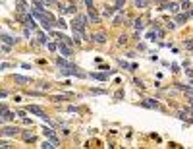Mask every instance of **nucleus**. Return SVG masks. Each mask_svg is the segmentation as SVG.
<instances>
[{"mask_svg": "<svg viewBox=\"0 0 193 149\" xmlns=\"http://www.w3.org/2000/svg\"><path fill=\"white\" fill-rule=\"evenodd\" d=\"M27 112H31V114H37L39 118H45V120L48 122V116L45 114L43 107H39V105H29V107H27Z\"/></svg>", "mask_w": 193, "mask_h": 149, "instance_id": "f257e3e1", "label": "nucleus"}, {"mask_svg": "<svg viewBox=\"0 0 193 149\" xmlns=\"http://www.w3.org/2000/svg\"><path fill=\"white\" fill-rule=\"evenodd\" d=\"M16 8H18L19 14H27V4L23 0H16Z\"/></svg>", "mask_w": 193, "mask_h": 149, "instance_id": "9b49d317", "label": "nucleus"}, {"mask_svg": "<svg viewBox=\"0 0 193 149\" xmlns=\"http://www.w3.org/2000/svg\"><path fill=\"white\" fill-rule=\"evenodd\" d=\"M135 29H137V31H139V29H143V27H145V21H143V19H135Z\"/></svg>", "mask_w": 193, "mask_h": 149, "instance_id": "412c9836", "label": "nucleus"}, {"mask_svg": "<svg viewBox=\"0 0 193 149\" xmlns=\"http://www.w3.org/2000/svg\"><path fill=\"white\" fill-rule=\"evenodd\" d=\"M184 45H185V48H187V51H191V48H193V41H185Z\"/></svg>", "mask_w": 193, "mask_h": 149, "instance_id": "cd10ccee", "label": "nucleus"}, {"mask_svg": "<svg viewBox=\"0 0 193 149\" xmlns=\"http://www.w3.org/2000/svg\"><path fill=\"white\" fill-rule=\"evenodd\" d=\"M116 10H124V6H126V0H116Z\"/></svg>", "mask_w": 193, "mask_h": 149, "instance_id": "4be33fe9", "label": "nucleus"}, {"mask_svg": "<svg viewBox=\"0 0 193 149\" xmlns=\"http://www.w3.org/2000/svg\"><path fill=\"white\" fill-rule=\"evenodd\" d=\"M8 97V91H0V99H6Z\"/></svg>", "mask_w": 193, "mask_h": 149, "instance_id": "473e14b6", "label": "nucleus"}, {"mask_svg": "<svg viewBox=\"0 0 193 149\" xmlns=\"http://www.w3.org/2000/svg\"><path fill=\"white\" fill-rule=\"evenodd\" d=\"M122 19H124V16H122V14H118V16L114 18V25H120V24H122Z\"/></svg>", "mask_w": 193, "mask_h": 149, "instance_id": "b1692460", "label": "nucleus"}, {"mask_svg": "<svg viewBox=\"0 0 193 149\" xmlns=\"http://www.w3.org/2000/svg\"><path fill=\"white\" fill-rule=\"evenodd\" d=\"M187 19H189V12H184V14H176V19H174V21H176L178 25H184Z\"/></svg>", "mask_w": 193, "mask_h": 149, "instance_id": "0eeeda50", "label": "nucleus"}, {"mask_svg": "<svg viewBox=\"0 0 193 149\" xmlns=\"http://www.w3.org/2000/svg\"><path fill=\"white\" fill-rule=\"evenodd\" d=\"M114 10H116V6H104L102 14H104L106 18H110V16H114Z\"/></svg>", "mask_w": 193, "mask_h": 149, "instance_id": "2eb2a0df", "label": "nucleus"}, {"mask_svg": "<svg viewBox=\"0 0 193 149\" xmlns=\"http://www.w3.org/2000/svg\"><path fill=\"white\" fill-rule=\"evenodd\" d=\"M56 25H60V27H62V29H66V21H64V19H62V18H60L58 21H56Z\"/></svg>", "mask_w": 193, "mask_h": 149, "instance_id": "bb28decb", "label": "nucleus"}, {"mask_svg": "<svg viewBox=\"0 0 193 149\" xmlns=\"http://www.w3.org/2000/svg\"><path fill=\"white\" fill-rule=\"evenodd\" d=\"M143 107H147V108H162L160 105H158V101H155V99H145V101H143Z\"/></svg>", "mask_w": 193, "mask_h": 149, "instance_id": "6e6552de", "label": "nucleus"}, {"mask_svg": "<svg viewBox=\"0 0 193 149\" xmlns=\"http://www.w3.org/2000/svg\"><path fill=\"white\" fill-rule=\"evenodd\" d=\"M68 97H70V95H54V97H52V101H66Z\"/></svg>", "mask_w": 193, "mask_h": 149, "instance_id": "5701e85b", "label": "nucleus"}, {"mask_svg": "<svg viewBox=\"0 0 193 149\" xmlns=\"http://www.w3.org/2000/svg\"><path fill=\"white\" fill-rule=\"evenodd\" d=\"M14 81H16L18 85H27V83H31V79H29V78H25V76H19V74L14 76Z\"/></svg>", "mask_w": 193, "mask_h": 149, "instance_id": "1a4fd4ad", "label": "nucleus"}, {"mask_svg": "<svg viewBox=\"0 0 193 149\" xmlns=\"http://www.w3.org/2000/svg\"><path fill=\"white\" fill-rule=\"evenodd\" d=\"M93 79H99V81H106L108 79V74H91Z\"/></svg>", "mask_w": 193, "mask_h": 149, "instance_id": "a211bd4d", "label": "nucleus"}, {"mask_svg": "<svg viewBox=\"0 0 193 149\" xmlns=\"http://www.w3.org/2000/svg\"><path fill=\"white\" fill-rule=\"evenodd\" d=\"M0 147L2 149H8V147H12V145L8 143V141H4V140H0Z\"/></svg>", "mask_w": 193, "mask_h": 149, "instance_id": "a878e982", "label": "nucleus"}, {"mask_svg": "<svg viewBox=\"0 0 193 149\" xmlns=\"http://www.w3.org/2000/svg\"><path fill=\"white\" fill-rule=\"evenodd\" d=\"M10 51H12V45H8V43H2V54H10Z\"/></svg>", "mask_w": 193, "mask_h": 149, "instance_id": "aec40b11", "label": "nucleus"}, {"mask_svg": "<svg viewBox=\"0 0 193 149\" xmlns=\"http://www.w3.org/2000/svg\"><path fill=\"white\" fill-rule=\"evenodd\" d=\"M56 66H58V68H66V66H70V62L66 60V56L64 58L60 56V58H56Z\"/></svg>", "mask_w": 193, "mask_h": 149, "instance_id": "dca6fc26", "label": "nucleus"}, {"mask_svg": "<svg viewBox=\"0 0 193 149\" xmlns=\"http://www.w3.org/2000/svg\"><path fill=\"white\" fill-rule=\"evenodd\" d=\"M191 85H193V79H191Z\"/></svg>", "mask_w": 193, "mask_h": 149, "instance_id": "f704fd0d", "label": "nucleus"}, {"mask_svg": "<svg viewBox=\"0 0 193 149\" xmlns=\"http://www.w3.org/2000/svg\"><path fill=\"white\" fill-rule=\"evenodd\" d=\"M41 147H43V149H54V147H56V143H54V141H50L48 138H46V140L41 143Z\"/></svg>", "mask_w": 193, "mask_h": 149, "instance_id": "4468645a", "label": "nucleus"}, {"mask_svg": "<svg viewBox=\"0 0 193 149\" xmlns=\"http://www.w3.org/2000/svg\"><path fill=\"white\" fill-rule=\"evenodd\" d=\"M45 4H58V0H43Z\"/></svg>", "mask_w": 193, "mask_h": 149, "instance_id": "2f4dec72", "label": "nucleus"}, {"mask_svg": "<svg viewBox=\"0 0 193 149\" xmlns=\"http://www.w3.org/2000/svg\"><path fill=\"white\" fill-rule=\"evenodd\" d=\"M0 41H2V43H8V45H16L19 39L18 37H12V35H8V33H2V35H0Z\"/></svg>", "mask_w": 193, "mask_h": 149, "instance_id": "39448f33", "label": "nucleus"}, {"mask_svg": "<svg viewBox=\"0 0 193 149\" xmlns=\"http://www.w3.org/2000/svg\"><path fill=\"white\" fill-rule=\"evenodd\" d=\"M85 6H87V8H93V0H85Z\"/></svg>", "mask_w": 193, "mask_h": 149, "instance_id": "72a5a7b5", "label": "nucleus"}, {"mask_svg": "<svg viewBox=\"0 0 193 149\" xmlns=\"http://www.w3.org/2000/svg\"><path fill=\"white\" fill-rule=\"evenodd\" d=\"M46 48H48V51H56L58 45H54V43H46Z\"/></svg>", "mask_w": 193, "mask_h": 149, "instance_id": "393cba45", "label": "nucleus"}, {"mask_svg": "<svg viewBox=\"0 0 193 149\" xmlns=\"http://www.w3.org/2000/svg\"><path fill=\"white\" fill-rule=\"evenodd\" d=\"M180 8H182V6L176 4V2H166V10H170V12H174V14H178Z\"/></svg>", "mask_w": 193, "mask_h": 149, "instance_id": "f8f14e48", "label": "nucleus"}, {"mask_svg": "<svg viewBox=\"0 0 193 149\" xmlns=\"http://www.w3.org/2000/svg\"><path fill=\"white\" fill-rule=\"evenodd\" d=\"M21 138L25 141H31V143L35 141V134H33V132H21Z\"/></svg>", "mask_w": 193, "mask_h": 149, "instance_id": "ddd939ff", "label": "nucleus"}, {"mask_svg": "<svg viewBox=\"0 0 193 149\" xmlns=\"http://www.w3.org/2000/svg\"><path fill=\"white\" fill-rule=\"evenodd\" d=\"M93 41L99 43V45H104V43H106V33H104V31L95 33V35H93Z\"/></svg>", "mask_w": 193, "mask_h": 149, "instance_id": "423d86ee", "label": "nucleus"}, {"mask_svg": "<svg viewBox=\"0 0 193 149\" xmlns=\"http://www.w3.org/2000/svg\"><path fill=\"white\" fill-rule=\"evenodd\" d=\"M118 43H120V45H124V43H128V37H126V35H122V37L118 39Z\"/></svg>", "mask_w": 193, "mask_h": 149, "instance_id": "c85d7f7f", "label": "nucleus"}, {"mask_svg": "<svg viewBox=\"0 0 193 149\" xmlns=\"http://www.w3.org/2000/svg\"><path fill=\"white\" fill-rule=\"evenodd\" d=\"M0 134L12 138V135H18V134H19V128H16V126H4V128L0 130Z\"/></svg>", "mask_w": 193, "mask_h": 149, "instance_id": "20e7f679", "label": "nucleus"}, {"mask_svg": "<svg viewBox=\"0 0 193 149\" xmlns=\"http://www.w3.org/2000/svg\"><path fill=\"white\" fill-rule=\"evenodd\" d=\"M58 51L62 52V56H66V58H72V56H74L72 47H70V45H66V43H62V41L58 43Z\"/></svg>", "mask_w": 193, "mask_h": 149, "instance_id": "f03ea898", "label": "nucleus"}, {"mask_svg": "<svg viewBox=\"0 0 193 149\" xmlns=\"http://www.w3.org/2000/svg\"><path fill=\"white\" fill-rule=\"evenodd\" d=\"M89 18H91V21H93V24H101V16L97 14L95 6H93V8H89Z\"/></svg>", "mask_w": 193, "mask_h": 149, "instance_id": "9d476101", "label": "nucleus"}, {"mask_svg": "<svg viewBox=\"0 0 193 149\" xmlns=\"http://www.w3.org/2000/svg\"><path fill=\"white\" fill-rule=\"evenodd\" d=\"M35 35H37L39 43H43V45H46V43H48V37H46L45 33H41V31H35Z\"/></svg>", "mask_w": 193, "mask_h": 149, "instance_id": "f3484780", "label": "nucleus"}, {"mask_svg": "<svg viewBox=\"0 0 193 149\" xmlns=\"http://www.w3.org/2000/svg\"><path fill=\"white\" fill-rule=\"evenodd\" d=\"M133 2L137 8H147V4H149V0H133Z\"/></svg>", "mask_w": 193, "mask_h": 149, "instance_id": "6ab92c4d", "label": "nucleus"}, {"mask_svg": "<svg viewBox=\"0 0 193 149\" xmlns=\"http://www.w3.org/2000/svg\"><path fill=\"white\" fill-rule=\"evenodd\" d=\"M8 68H10L8 62H2V64H0V70H8Z\"/></svg>", "mask_w": 193, "mask_h": 149, "instance_id": "c756f323", "label": "nucleus"}, {"mask_svg": "<svg viewBox=\"0 0 193 149\" xmlns=\"http://www.w3.org/2000/svg\"><path fill=\"white\" fill-rule=\"evenodd\" d=\"M16 114H18L19 118H25V114H27V112H25V111H18V112H16Z\"/></svg>", "mask_w": 193, "mask_h": 149, "instance_id": "7c9ffc66", "label": "nucleus"}, {"mask_svg": "<svg viewBox=\"0 0 193 149\" xmlns=\"http://www.w3.org/2000/svg\"><path fill=\"white\" fill-rule=\"evenodd\" d=\"M43 134H45V138H48V140H50V141H54V143H56V147H58V145H60V141H58V138H56L54 130H50L48 126H45V128H43Z\"/></svg>", "mask_w": 193, "mask_h": 149, "instance_id": "7ed1b4c3", "label": "nucleus"}]
</instances>
